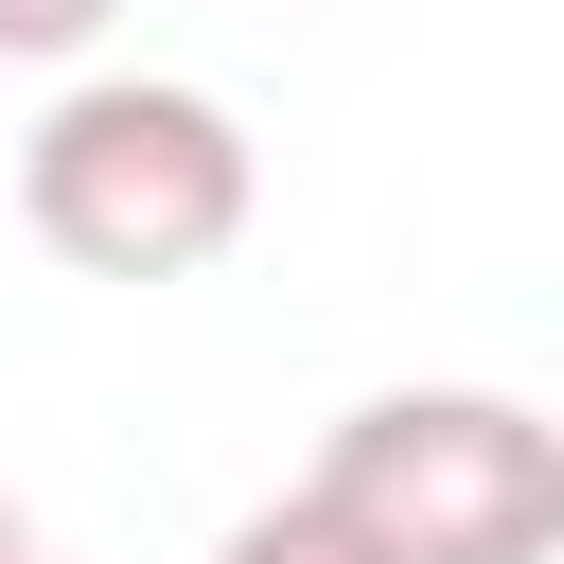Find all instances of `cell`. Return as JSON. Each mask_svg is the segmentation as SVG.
<instances>
[{"instance_id": "277c9868", "label": "cell", "mask_w": 564, "mask_h": 564, "mask_svg": "<svg viewBox=\"0 0 564 564\" xmlns=\"http://www.w3.org/2000/svg\"><path fill=\"white\" fill-rule=\"evenodd\" d=\"M106 18H123V0H0V70H70Z\"/></svg>"}, {"instance_id": "6da1fadb", "label": "cell", "mask_w": 564, "mask_h": 564, "mask_svg": "<svg viewBox=\"0 0 564 564\" xmlns=\"http://www.w3.org/2000/svg\"><path fill=\"white\" fill-rule=\"evenodd\" d=\"M18 212H35V247L88 264V282H194V264L247 247L264 159H247V123H229L212 88H176V70H88V88H53V123L18 141Z\"/></svg>"}, {"instance_id": "3957f363", "label": "cell", "mask_w": 564, "mask_h": 564, "mask_svg": "<svg viewBox=\"0 0 564 564\" xmlns=\"http://www.w3.org/2000/svg\"><path fill=\"white\" fill-rule=\"evenodd\" d=\"M212 564H388V546H370V529H352V511H335V494L300 476V494H264V511H247V529H229Z\"/></svg>"}, {"instance_id": "7a4b0ae2", "label": "cell", "mask_w": 564, "mask_h": 564, "mask_svg": "<svg viewBox=\"0 0 564 564\" xmlns=\"http://www.w3.org/2000/svg\"><path fill=\"white\" fill-rule=\"evenodd\" d=\"M317 494L388 564H546L564 546V423L511 388H370L317 441Z\"/></svg>"}, {"instance_id": "5b68a950", "label": "cell", "mask_w": 564, "mask_h": 564, "mask_svg": "<svg viewBox=\"0 0 564 564\" xmlns=\"http://www.w3.org/2000/svg\"><path fill=\"white\" fill-rule=\"evenodd\" d=\"M0 564H53V546H35V511H0Z\"/></svg>"}]
</instances>
